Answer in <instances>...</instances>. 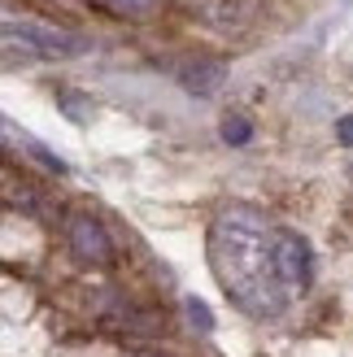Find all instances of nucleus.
<instances>
[{
  "label": "nucleus",
  "mask_w": 353,
  "mask_h": 357,
  "mask_svg": "<svg viewBox=\"0 0 353 357\" xmlns=\"http://www.w3.org/2000/svg\"><path fill=\"white\" fill-rule=\"evenodd\" d=\"M5 48H9V57L17 48H22V57H75V52H83V40L79 35H66V31H52V26H35V22L17 26L9 17L5 22Z\"/></svg>",
  "instance_id": "nucleus-2"
},
{
  "label": "nucleus",
  "mask_w": 353,
  "mask_h": 357,
  "mask_svg": "<svg viewBox=\"0 0 353 357\" xmlns=\"http://www.w3.org/2000/svg\"><path fill=\"white\" fill-rule=\"evenodd\" d=\"M183 310H188V323L197 327V331H214V314H209V305H205V301L188 296V301H183Z\"/></svg>",
  "instance_id": "nucleus-6"
},
{
  "label": "nucleus",
  "mask_w": 353,
  "mask_h": 357,
  "mask_svg": "<svg viewBox=\"0 0 353 357\" xmlns=\"http://www.w3.org/2000/svg\"><path fill=\"white\" fill-rule=\"evenodd\" d=\"M279 271H284V283L292 292L314 279V253L296 231H279Z\"/></svg>",
  "instance_id": "nucleus-4"
},
{
  "label": "nucleus",
  "mask_w": 353,
  "mask_h": 357,
  "mask_svg": "<svg viewBox=\"0 0 353 357\" xmlns=\"http://www.w3.org/2000/svg\"><path fill=\"white\" fill-rule=\"evenodd\" d=\"M66 236H70V248H75L79 261H110V236H105V227L92 218V213H75V218L66 222Z\"/></svg>",
  "instance_id": "nucleus-3"
},
{
  "label": "nucleus",
  "mask_w": 353,
  "mask_h": 357,
  "mask_svg": "<svg viewBox=\"0 0 353 357\" xmlns=\"http://www.w3.org/2000/svg\"><path fill=\"white\" fill-rule=\"evenodd\" d=\"M179 79H183V87H188V92L209 96V92H214V87L223 83V70H218L214 61H197V66H188Z\"/></svg>",
  "instance_id": "nucleus-5"
},
{
  "label": "nucleus",
  "mask_w": 353,
  "mask_h": 357,
  "mask_svg": "<svg viewBox=\"0 0 353 357\" xmlns=\"http://www.w3.org/2000/svg\"><path fill=\"white\" fill-rule=\"evenodd\" d=\"M249 135H253V127L244 118H227L223 122V139H227V144H249Z\"/></svg>",
  "instance_id": "nucleus-7"
},
{
  "label": "nucleus",
  "mask_w": 353,
  "mask_h": 357,
  "mask_svg": "<svg viewBox=\"0 0 353 357\" xmlns=\"http://www.w3.org/2000/svg\"><path fill=\"white\" fill-rule=\"evenodd\" d=\"M61 109L75 122H87V118H92V100H79L75 92H61Z\"/></svg>",
  "instance_id": "nucleus-8"
},
{
  "label": "nucleus",
  "mask_w": 353,
  "mask_h": 357,
  "mask_svg": "<svg viewBox=\"0 0 353 357\" xmlns=\"http://www.w3.org/2000/svg\"><path fill=\"white\" fill-rule=\"evenodd\" d=\"M114 13H149L153 9V0H105Z\"/></svg>",
  "instance_id": "nucleus-9"
},
{
  "label": "nucleus",
  "mask_w": 353,
  "mask_h": 357,
  "mask_svg": "<svg viewBox=\"0 0 353 357\" xmlns=\"http://www.w3.org/2000/svg\"><path fill=\"white\" fill-rule=\"evenodd\" d=\"M336 139H340V144H345V149H353V114L336 122Z\"/></svg>",
  "instance_id": "nucleus-10"
},
{
  "label": "nucleus",
  "mask_w": 353,
  "mask_h": 357,
  "mask_svg": "<svg viewBox=\"0 0 353 357\" xmlns=\"http://www.w3.org/2000/svg\"><path fill=\"white\" fill-rule=\"evenodd\" d=\"M209 266L218 288L253 318H275L288 310L292 288L279 271V231L266 227L257 209L232 205L209 227Z\"/></svg>",
  "instance_id": "nucleus-1"
}]
</instances>
